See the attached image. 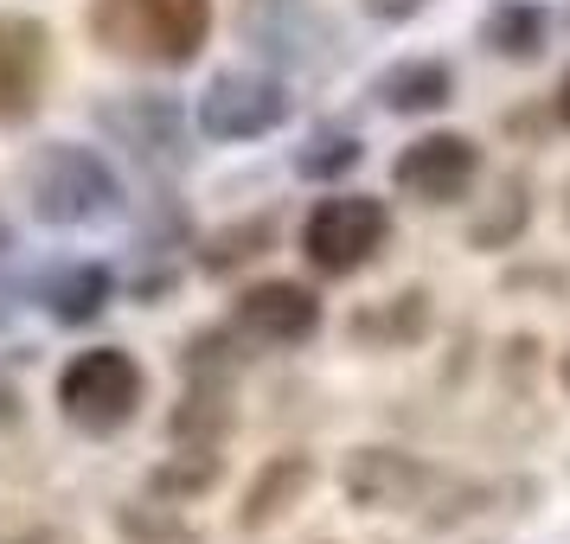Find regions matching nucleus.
Instances as JSON below:
<instances>
[{
	"instance_id": "obj_2",
	"label": "nucleus",
	"mask_w": 570,
	"mask_h": 544,
	"mask_svg": "<svg viewBox=\"0 0 570 544\" xmlns=\"http://www.w3.org/2000/svg\"><path fill=\"white\" fill-rule=\"evenodd\" d=\"M141 397H148V378H141V365L122 346H90V353H78L58 372V411L78 429H90V436L129 429Z\"/></svg>"
},
{
	"instance_id": "obj_16",
	"label": "nucleus",
	"mask_w": 570,
	"mask_h": 544,
	"mask_svg": "<svg viewBox=\"0 0 570 544\" xmlns=\"http://www.w3.org/2000/svg\"><path fill=\"white\" fill-rule=\"evenodd\" d=\"M558 116H564V122H570V78L558 83Z\"/></svg>"
},
{
	"instance_id": "obj_11",
	"label": "nucleus",
	"mask_w": 570,
	"mask_h": 544,
	"mask_svg": "<svg viewBox=\"0 0 570 544\" xmlns=\"http://www.w3.org/2000/svg\"><path fill=\"white\" fill-rule=\"evenodd\" d=\"M449 71H442L436 58H416V65H397V71H385L379 78V97H385V109H436L449 103Z\"/></svg>"
},
{
	"instance_id": "obj_7",
	"label": "nucleus",
	"mask_w": 570,
	"mask_h": 544,
	"mask_svg": "<svg viewBox=\"0 0 570 544\" xmlns=\"http://www.w3.org/2000/svg\"><path fill=\"white\" fill-rule=\"evenodd\" d=\"M46 71H52L46 27L27 13H0V122H27L39 109Z\"/></svg>"
},
{
	"instance_id": "obj_15",
	"label": "nucleus",
	"mask_w": 570,
	"mask_h": 544,
	"mask_svg": "<svg viewBox=\"0 0 570 544\" xmlns=\"http://www.w3.org/2000/svg\"><path fill=\"white\" fill-rule=\"evenodd\" d=\"M122 532H129V544H199L186 525H174L167 513H160V525H148V513H141V506H129V513H122Z\"/></svg>"
},
{
	"instance_id": "obj_17",
	"label": "nucleus",
	"mask_w": 570,
	"mask_h": 544,
	"mask_svg": "<svg viewBox=\"0 0 570 544\" xmlns=\"http://www.w3.org/2000/svg\"><path fill=\"white\" fill-rule=\"evenodd\" d=\"M558 378H564V390H570V346H564V359H558Z\"/></svg>"
},
{
	"instance_id": "obj_9",
	"label": "nucleus",
	"mask_w": 570,
	"mask_h": 544,
	"mask_svg": "<svg viewBox=\"0 0 570 544\" xmlns=\"http://www.w3.org/2000/svg\"><path fill=\"white\" fill-rule=\"evenodd\" d=\"M314 487V462L302 455V448H288V455H269L263 462V474L244 487V506H237V525L244 532H263V525H276V518H288L302 500H308Z\"/></svg>"
},
{
	"instance_id": "obj_10",
	"label": "nucleus",
	"mask_w": 570,
	"mask_h": 544,
	"mask_svg": "<svg viewBox=\"0 0 570 544\" xmlns=\"http://www.w3.org/2000/svg\"><path fill=\"white\" fill-rule=\"evenodd\" d=\"M346 500L353 506H411L416 493H423V467L411 455H397V448H360L353 462H346Z\"/></svg>"
},
{
	"instance_id": "obj_12",
	"label": "nucleus",
	"mask_w": 570,
	"mask_h": 544,
	"mask_svg": "<svg viewBox=\"0 0 570 544\" xmlns=\"http://www.w3.org/2000/svg\"><path fill=\"white\" fill-rule=\"evenodd\" d=\"M481 39H488L500 58H532L539 52V39H544V13L539 7H500Z\"/></svg>"
},
{
	"instance_id": "obj_3",
	"label": "nucleus",
	"mask_w": 570,
	"mask_h": 544,
	"mask_svg": "<svg viewBox=\"0 0 570 544\" xmlns=\"http://www.w3.org/2000/svg\"><path fill=\"white\" fill-rule=\"evenodd\" d=\"M391 237V211L385 199H372V192H334V199H321L308 211V225H302V257L321 269V276H353L365 263L385 250Z\"/></svg>"
},
{
	"instance_id": "obj_8",
	"label": "nucleus",
	"mask_w": 570,
	"mask_h": 544,
	"mask_svg": "<svg viewBox=\"0 0 570 544\" xmlns=\"http://www.w3.org/2000/svg\"><path fill=\"white\" fill-rule=\"evenodd\" d=\"M237 327L263 346H302L321 327V301L302 283H257L237 295Z\"/></svg>"
},
{
	"instance_id": "obj_4",
	"label": "nucleus",
	"mask_w": 570,
	"mask_h": 544,
	"mask_svg": "<svg viewBox=\"0 0 570 544\" xmlns=\"http://www.w3.org/2000/svg\"><path fill=\"white\" fill-rule=\"evenodd\" d=\"M27 199L52 225H83V218L116 211V174L90 148H46L27 167Z\"/></svg>"
},
{
	"instance_id": "obj_5",
	"label": "nucleus",
	"mask_w": 570,
	"mask_h": 544,
	"mask_svg": "<svg viewBox=\"0 0 570 544\" xmlns=\"http://www.w3.org/2000/svg\"><path fill=\"white\" fill-rule=\"evenodd\" d=\"M391 180H397V192H411L423 206H455V199H468V186L481 180V148L468 135H449V129L423 135V141H411L397 155Z\"/></svg>"
},
{
	"instance_id": "obj_13",
	"label": "nucleus",
	"mask_w": 570,
	"mask_h": 544,
	"mask_svg": "<svg viewBox=\"0 0 570 544\" xmlns=\"http://www.w3.org/2000/svg\"><path fill=\"white\" fill-rule=\"evenodd\" d=\"M218 474H225L218 448H186L180 467H155V493L160 500H186V493H206Z\"/></svg>"
},
{
	"instance_id": "obj_6",
	"label": "nucleus",
	"mask_w": 570,
	"mask_h": 544,
	"mask_svg": "<svg viewBox=\"0 0 570 544\" xmlns=\"http://www.w3.org/2000/svg\"><path fill=\"white\" fill-rule=\"evenodd\" d=\"M283 116H288L283 83L257 78V71H225V78H212L206 97H199V129H206L212 141L269 135V129H283Z\"/></svg>"
},
{
	"instance_id": "obj_14",
	"label": "nucleus",
	"mask_w": 570,
	"mask_h": 544,
	"mask_svg": "<svg viewBox=\"0 0 570 544\" xmlns=\"http://www.w3.org/2000/svg\"><path fill=\"white\" fill-rule=\"evenodd\" d=\"M97 301H104V276H97V269H78V276L65 283V295L52 288V314H65V320H90Z\"/></svg>"
},
{
	"instance_id": "obj_1",
	"label": "nucleus",
	"mask_w": 570,
	"mask_h": 544,
	"mask_svg": "<svg viewBox=\"0 0 570 544\" xmlns=\"http://www.w3.org/2000/svg\"><path fill=\"white\" fill-rule=\"evenodd\" d=\"M90 39L129 65H193L212 32V0H90Z\"/></svg>"
}]
</instances>
